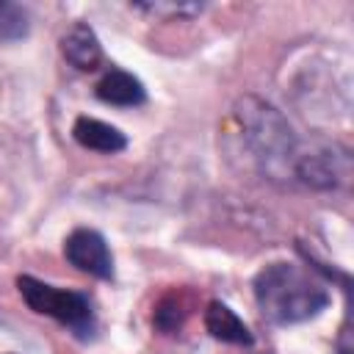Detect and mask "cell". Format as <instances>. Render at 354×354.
Here are the masks:
<instances>
[{
    "label": "cell",
    "instance_id": "obj_8",
    "mask_svg": "<svg viewBox=\"0 0 354 354\" xmlns=\"http://www.w3.org/2000/svg\"><path fill=\"white\" fill-rule=\"evenodd\" d=\"M97 97L108 105L133 108V105H141L147 100V91L136 75H130L124 69H108L97 83Z\"/></svg>",
    "mask_w": 354,
    "mask_h": 354
},
{
    "label": "cell",
    "instance_id": "obj_1",
    "mask_svg": "<svg viewBox=\"0 0 354 354\" xmlns=\"http://www.w3.org/2000/svg\"><path fill=\"white\" fill-rule=\"evenodd\" d=\"M252 288L260 315L277 326L310 321L329 304L324 282L296 263H271L260 268Z\"/></svg>",
    "mask_w": 354,
    "mask_h": 354
},
{
    "label": "cell",
    "instance_id": "obj_5",
    "mask_svg": "<svg viewBox=\"0 0 354 354\" xmlns=\"http://www.w3.org/2000/svg\"><path fill=\"white\" fill-rule=\"evenodd\" d=\"M64 254L77 271H86V274L100 277V279H111L113 277L111 249H108L105 238L97 230L80 227V230L69 232V238L64 241Z\"/></svg>",
    "mask_w": 354,
    "mask_h": 354
},
{
    "label": "cell",
    "instance_id": "obj_12",
    "mask_svg": "<svg viewBox=\"0 0 354 354\" xmlns=\"http://www.w3.org/2000/svg\"><path fill=\"white\" fill-rule=\"evenodd\" d=\"M335 354H351V348H348V343H343V346H340V348H337Z\"/></svg>",
    "mask_w": 354,
    "mask_h": 354
},
{
    "label": "cell",
    "instance_id": "obj_4",
    "mask_svg": "<svg viewBox=\"0 0 354 354\" xmlns=\"http://www.w3.org/2000/svg\"><path fill=\"white\" fill-rule=\"evenodd\" d=\"M348 177V152L337 144H299L293 180L310 188H337Z\"/></svg>",
    "mask_w": 354,
    "mask_h": 354
},
{
    "label": "cell",
    "instance_id": "obj_3",
    "mask_svg": "<svg viewBox=\"0 0 354 354\" xmlns=\"http://www.w3.org/2000/svg\"><path fill=\"white\" fill-rule=\"evenodd\" d=\"M17 288L33 313L55 318L58 324L69 326L80 337H88L94 332V310H91L88 296H83L77 290L53 288L36 277H19Z\"/></svg>",
    "mask_w": 354,
    "mask_h": 354
},
{
    "label": "cell",
    "instance_id": "obj_10",
    "mask_svg": "<svg viewBox=\"0 0 354 354\" xmlns=\"http://www.w3.org/2000/svg\"><path fill=\"white\" fill-rule=\"evenodd\" d=\"M28 28H30L28 11L17 3L0 0V41H17L28 36Z\"/></svg>",
    "mask_w": 354,
    "mask_h": 354
},
{
    "label": "cell",
    "instance_id": "obj_7",
    "mask_svg": "<svg viewBox=\"0 0 354 354\" xmlns=\"http://www.w3.org/2000/svg\"><path fill=\"white\" fill-rule=\"evenodd\" d=\"M72 136L80 147L102 152V155H113V152H122L127 147V138L119 127H113L108 122H100L94 116H77L75 124H72Z\"/></svg>",
    "mask_w": 354,
    "mask_h": 354
},
{
    "label": "cell",
    "instance_id": "obj_11",
    "mask_svg": "<svg viewBox=\"0 0 354 354\" xmlns=\"http://www.w3.org/2000/svg\"><path fill=\"white\" fill-rule=\"evenodd\" d=\"M136 8L155 17H194L202 11L196 3H136Z\"/></svg>",
    "mask_w": 354,
    "mask_h": 354
},
{
    "label": "cell",
    "instance_id": "obj_6",
    "mask_svg": "<svg viewBox=\"0 0 354 354\" xmlns=\"http://www.w3.org/2000/svg\"><path fill=\"white\" fill-rule=\"evenodd\" d=\"M61 53L80 72H91V69H97L102 64V44H100L97 33L86 22H75L61 36Z\"/></svg>",
    "mask_w": 354,
    "mask_h": 354
},
{
    "label": "cell",
    "instance_id": "obj_2",
    "mask_svg": "<svg viewBox=\"0 0 354 354\" xmlns=\"http://www.w3.org/2000/svg\"><path fill=\"white\" fill-rule=\"evenodd\" d=\"M235 119L241 124L243 144L249 147L260 169L268 171L271 177H285V174L293 177V160L299 152V141L290 124L282 119V113L263 100L246 97L238 102Z\"/></svg>",
    "mask_w": 354,
    "mask_h": 354
},
{
    "label": "cell",
    "instance_id": "obj_9",
    "mask_svg": "<svg viewBox=\"0 0 354 354\" xmlns=\"http://www.w3.org/2000/svg\"><path fill=\"white\" fill-rule=\"evenodd\" d=\"M205 329L216 340H224V343H238V346H249L252 343L249 326L224 301H210L207 304V310H205Z\"/></svg>",
    "mask_w": 354,
    "mask_h": 354
}]
</instances>
